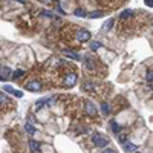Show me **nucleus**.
<instances>
[{
    "label": "nucleus",
    "mask_w": 153,
    "mask_h": 153,
    "mask_svg": "<svg viewBox=\"0 0 153 153\" xmlns=\"http://www.w3.org/2000/svg\"><path fill=\"white\" fill-rule=\"evenodd\" d=\"M25 74V71H17V72H14V74H12V78H14V80H17V78H20V77H22Z\"/></svg>",
    "instance_id": "obj_18"
},
{
    "label": "nucleus",
    "mask_w": 153,
    "mask_h": 153,
    "mask_svg": "<svg viewBox=\"0 0 153 153\" xmlns=\"http://www.w3.org/2000/svg\"><path fill=\"white\" fill-rule=\"evenodd\" d=\"M84 69L87 74L90 75H97V77H101V72H99V63L95 60V57H87L84 61Z\"/></svg>",
    "instance_id": "obj_1"
},
{
    "label": "nucleus",
    "mask_w": 153,
    "mask_h": 153,
    "mask_svg": "<svg viewBox=\"0 0 153 153\" xmlns=\"http://www.w3.org/2000/svg\"><path fill=\"white\" fill-rule=\"evenodd\" d=\"M90 32L89 31H86V29H81V28H75L74 31V40L78 43H84V42H87V40H90Z\"/></svg>",
    "instance_id": "obj_2"
},
{
    "label": "nucleus",
    "mask_w": 153,
    "mask_h": 153,
    "mask_svg": "<svg viewBox=\"0 0 153 153\" xmlns=\"http://www.w3.org/2000/svg\"><path fill=\"white\" fill-rule=\"evenodd\" d=\"M46 104L51 106V104H52V99H51V98H43V99H40V101L35 103V109H42L43 106H46Z\"/></svg>",
    "instance_id": "obj_8"
},
{
    "label": "nucleus",
    "mask_w": 153,
    "mask_h": 153,
    "mask_svg": "<svg viewBox=\"0 0 153 153\" xmlns=\"http://www.w3.org/2000/svg\"><path fill=\"white\" fill-rule=\"evenodd\" d=\"M3 90H5V92H9V94H14V89H12L11 86H5Z\"/></svg>",
    "instance_id": "obj_22"
},
{
    "label": "nucleus",
    "mask_w": 153,
    "mask_h": 153,
    "mask_svg": "<svg viewBox=\"0 0 153 153\" xmlns=\"http://www.w3.org/2000/svg\"><path fill=\"white\" fill-rule=\"evenodd\" d=\"M99 46H101V43L92 42V43H90V49H92V51H97V49H99Z\"/></svg>",
    "instance_id": "obj_17"
},
{
    "label": "nucleus",
    "mask_w": 153,
    "mask_h": 153,
    "mask_svg": "<svg viewBox=\"0 0 153 153\" xmlns=\"http://www.w3.org/2000/svg\"><path fill=\"white\" fill-rule=\"evenodd\" d=\"M29 145H31V149L34 150V152H40V145H38V142H37V141H31V142H29Z\"/></svg>",
    "instance_id": "obj_16"
},
{
    "label": "nucleus",
    "mask_w": 153,
    "mask_h": 153,
    "mask_svg": "<svg viewBox=\"0 0 153 153\" xmlns=\"http://www.w3.org/2000/svg\"><path fill=\"white\" fill-rule=\"evenodd\" d=\"M23 86H25L26 90H31V92H38L40 89H43V83L40 81L38 78H31Z\"/></svg>",
    "instance_id": "obj_3"
},
{
    "label": "nucleus",
    "mask_w": 153,
    "mask_h": 153,
    "mask_svg": "<svg viewBox=\"0 0 153 153\" xmlns=\"http://www.w3.org/2000/svg\"><path fill=\"white\" fill-rule=\"evenodd\" d=\"M11 75V69L8 68H0V80H8Z\"/></svg>",
    "instance_id": "obj_10"
},
{
    "label": "nucleus",
    "mask_w": 153,
    "mask_h": 153,
    "mask_svg": "<svg viewBox=\"0 0 153 153\" xmlns=\"http://www.w3.org/2000/svg\"><path fill=\"white\" fill-rule=\"evenodd\" d=\"M123 0H98V3L99 5H103V6H107V8H112V6H116L119 5Z\"/></svg>",
    "instance_id": "obj_6"
},
{
    "label": "nucleus",
    "mask_w": 153,
    "mask_h": 153,
    "mask_svg": "<svg viewBox=\"0 0 153 153\" xmlns=\"http://www.w3.org/2000/svg\"><path fill=\"white\" fill-rule=\"evenodd\" d=\"M81 89H83L84 92H94V90H95V84L92 83V81H84L83 86H81Z\"/></svg>",
    "instance_id": "obj_9"
},
{
    "label": "nucleus",
    "mask_w": 153,
    "mask_h": 153,
    "mask_svg": "<svg viewBox=\"0 0 153 153\" xmlns=\"http://www.w3.org/2000/svg\"><path fill=\"white\" fill-rule=\"evenodd\" d=\"M25 130L28 132V133H31V135L37 132V130H35V127H34V126H32L31 123H26V124H25Z\"/></svg>",
    "instance_id": "obj_12"
},
{
    "label": "nucleus",
    "mask_w": 153,
    "mask_h": 153,
    "mask_svg": "<svg viewBox=\"0 0 153 153\" xmlns=\"http://www.w3.org/2000/svg\"><path fill=\"white\" fill-rule=\"evenodd\" d=\"M92 142H94L97 147H106V145L109 144V139L103 136L101 133H94L92 135Z\"/></svg>",
    "instance_id": "obj_5"
},
{
    "label": "nucleus",
    "mask_w": 153,
    "mask_h": 153,
    "mask_svg": "<svg viewBox=\"0 0 153 153\" xmlns=\"http://www.w3.org/2000/svg\"><path fill=\"white\" fill-rule=\"evenodd\" d=\"M81 109L84 110V114L90 116V118H95L97 116V107L94 106V103L90 101H81Z\"/></svg>",
    "instance_id": "obj_4"
},
{
    "label": "nucleus",
    "mask_w": 153,
    "mask_h": 153,
    "mask_svg": "<svg viewBox=\"0 0 153 153\" xmlns=\"http://www.w3.org/2000/svg\"><path fill=\"white\" fill-rule=\"evenodd\" d=\"M64 55L69 57V58H74V60H80V58H81L77 52H71V51H64Z\"/></svg>",
    "instance_id": "obj_13"
},
{
    "label": "nucleus",
    "mask_w": 153,
    "mask_h": 153,
    "mask_svg": "<svg viewBox=\"0 0 153 153\" xmlns=\"http://www.w3.org/2000/svg\"><path fill=\"white\" fill-rule=\"evenodd\" d=\"M124 149H126V152H129V153H135L138 150V145L136 144H132L129 141H124Z\"/></svg>",
    "instance_id": "obj_7"
},
{
    "label": "nucleus",
    "mask_w": 153,
    "mask_h": 153,
    "mask_svg": "<svg viewBox=\"0 0 153 153\" xmlns=\"http://www.w3.org/2000/svg\"><path fill=\"white\" fill-rule=\"evenodd\" d=\"M5 106H11V101L6 95H3V92H0V107H5Z\"/></svg>",
    "instance_id": "obj_11"
},
{
    "label": "nucleus",
    "mask_w": 153,
    "mask_h": 153,
    "mask_svg": "<svg viewBox=\"0 0 153 153\" xmlns=\"http://www.w3.org/2000/svg\"><path fill=\"white\" fill-rule=\"evenodd\" d=\"M112 129H114V132H116V133H119V130H121V127H119L115 121H112Z\"/></svg>",
    "instance_id": "obj_20"
},
{
    "label": "nucleus",
    "mask_w": 153,
    "mask_h": 153,
    "mask_svg": "<svg viewBox=\"0 0 153 153\" xmlns=\"http://www.w3.org/2000/svg\"><path fill=\"white\" fill-rule=\"evenodd\" d=\"M101 107H103V112H104V115H109V112H110V110H109V106L106 104V103H103V104H101Z\"/></svg>",
    "instance_id": "obj_21"
},
{
    "label": "nucleus",
    "mask_w": 153,
    "mask_h": 153,
    "mask_svg": "<svg viewBox=\"0 0 153 153\" xmlns=\"http://www.w3.org/2000/svg\"><path fill=\"white\" fill-rule=\"evenodd\" d=\"M147 81L152 84V71H149V72H147Z\"/></svg>",
    "instance_id": "obj_24"
},
{
    "label": "nucleus",
    "mask_w": 153,
    "mask_h": 153,
    "mask_svg": "<svg viewBox=\"0 0 153 153\" xmlns=\"http://www.w3.org/2000/svg\"><path fill=\"white\" fill-rule=\"evenodd\" d=\"M104 153H116L115 150H104Z\"/></svg>",
    "instance_id": "obj_26"
},
{
    "label": "nucleus",
    "mask_w": 153,
    "mask_h": 153,
    "mask_svg": "<svg viewBox=\"0 0 153 153\" xmlns=\"http://www.w3.org/2000/svg\"><path fill=\"white\" fill-rule=\"evenodd\" d=\"M75 16H77V17H86V12H84L83 9L78 8V9H75Z\"/></svg>",
    "instance_id": "obj_19"
},
{
    "label": "nucleus",
    "mask_w": 153,
    "mask_h": 153,
    "mask_svg": "<svg viewBox=\"0 0 153 153\" xmlns=\"http://www.w3.org/2000/svg\"><path fill=\"white\" fill-rule=\"evenodd\" d=\"M103 16H104V12L101 9H99V11H94V12H90V14H89L90 18H98V17H103Z\"/></svg>",
    "instance_id": "obj_14"
},
{
    "label": "nucleus",
    "mask_w": 153,
    "mask_h": 153,
    "mask_svg": "<svg viewBox=\"0 0 153 153\" xmlns=\"http://www.w3.org/2000/svg\"><path fill=\"white\" fill-rule=\"evenodd\" d=\"M12 95H16L17 98H22V97H23V94H22L20 90H14V94H12Z\"/></svg>",
    "instance_id": "obj_23"
},
{
    "label": "nucleus",
    "mask_w": 153,
    "mask_h": 153,
    "mask_svg": "<svg viewBox=\"0 0 153 153\" xmlns=\"http://www.w3.org/2000/svg\"><path fill=\"white\" fill-rule=\"evenodd\" d=\"M114 25H115V20H114V18H110L109 22H107V23H106V25L103 26V31H109V29H110V28H112V26H114Z\"/></svg>",
    "instance_id": "obj_15"
},
{
    "label": "nucleus",
    "mask_w": 153,
    "mask_h": 153,
    "mask_svg": "<svg viewBox=\"0 0 153 153\" xmlns=\"http://www.w3.org/2000/svg\"><path fill=\"white\" fill-rule=\"evenodd\" d=\"M145 5H147V6H150V8H152V5H153V3H152V0H145Z\"/></svg>",
    "instance_id": "obj_25"
}]
</instances>
